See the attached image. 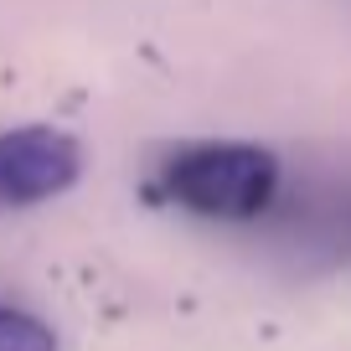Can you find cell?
<instances>
[{"label": "cell", "mask_w": 351, "mask_h": 351, "mask_svg": "<svg viewBox=\"0 0 351 351\" xmlns=\"http://www.w3.org/2000/svg\"><path fill=\"white\" fill-rule=\"evenodd\" d=\"M165 202L197 212V217L217 222H248L269 212L279 191V160L263 145L243 140H202L181 145L160 160V181H155Z\"/></svg>", "instance_id": "1"}, {"label": "cell", "mask_w": 351, "mask_h": 351, "mask_svg": "<svg viewBox=\"0 0 351 351\" xmlns=\"http://www.w3.org/2000/svg\"><path fill=\"white\" fill-rule=\"evenodd\" d=\"M83 176V145L52 124L0 130V207L52 202Z\"/></svg>", "instance_id": "2"}, {"label": "cell", "mask_w": 351, "mask_h": 351, "mask_svg": "<svg viewBox=\"0 0 351 351\" xmlns=\"http://www.w3.org/2000/svg\"><path fill=\"white\" fill-rule=\"evenodd\" d=\"M0 351H57V336L47 320L0 305Z\"/></svg>", "instance_id": "3"}]
</instances>
